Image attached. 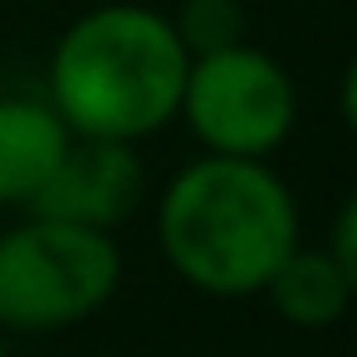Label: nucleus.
Masks as SVG:
<instances>
[{"instance_id": "obj_5", "label": "nucleus", "mask_w": 357, "mask_h": 357, "mask_svg": "<svg viewBox=\"0 0 357 357\" xmlns=\"http://www.w3.org/2000/svg\"><path fill=\"white\" fill-rule=\"evenodd\" d=\"M142 186H147V172H142V157L132 142L74 137L69 152L59 157L54 176L45 181V191L30 201V215L113 230L137 211Z\"/></svg>"}, {"instance_id": "obj_9", "label": "nucleus", "mask_w": 357, "mask_h": 357, "mask_svg": "<svg viewBox=\"0 0 357 357\" xmlns=\"http://www.w3.org/2000/svg\"><path fill=\"white\" fill-rule=\"evenodd\" d=\"M328 255L333 264L342 269L347 289L357 294V186L342 196V206L333 211V225H328Z\"/></svg>"}, {"instance_id": "obj_7", "label": "nucleus", "mask_w": 357, "mask_h": 357, "mask_svg": "<svg viewBox=\"0 0 357 357\" xmlns=\"http://www.w3.org/2000/svg\"><path fill=\"white\" fill-rule=\"evenodd\" d=\"M264 298L274 303V313L289 323V328H303V333H318V328H333L347 303L357 298L342 279V269L333 264L328 250H308L298 245L279 269L274 279L264 284Z\"/></svg>"}, {"instance_id": "obj_10", "label": "nucleus", "mask_w": 357, "mask_h": 357, "mask_svg": "<svg viewBox=\"0 0 357 357\" xmlns=\"http://www.w3.org/2000/svg\"><path fill=\"white\" fill-rule=\"evenodd\" d=\"M337 113H342L347 132L357 137V54L347 59V69H342V79H337Z\"/></svg>"}, {"instance_id": "obj_11", "label": "nucleus", "mask_w": 357, "mask_h": 357, "mask_svg": "<svg viewBox=\"0 0 357 357\" xmlns=\"http://www.w3.org/2000/svg\"><path fill=\"white\" fill-rule=\"evenodd\" d=\"M0 357H10V347H6V333H0Z\"/></svg>"}, {"instance_id": "obj_3", "label": "nucleus", "mask_w": 357, "mask_h": 357, "mask_svg": "<svg viewBox=\"0 0 357 357\" xmlns=\"http://www.w3.org/2000/svg\"><path fill=\"white\" fill-rule=\"evenodd\" d=\"M123 284L113 230L30 215L0 230V333H64Z\"/></svg>"}, {"instance_id": "obj_1", "label": "nucleus", "mask_w": 357, "mask_h": 357, "mask_svg": "<svg viewBox=\"0 0 357 357\" xmlns=\"http://www.w3.org/2000/svg\"><path fill=\"white\" fill-rule=\"evenodd\" d=\"M289 181L269 162L196 157L157 201V245L181 284L206 298L264 294L274 269L303 245Z\"/></svg>"}, {"instance_id": "obj_4", "label": "nucleus", "mask_w": 357, "mask_h": 357, "mask_svg": "<svg viewBox=\"0 0 357 357\" xmlns=\"http://www.w3.org/2000/svg\"><path fill=\"white\" fill-rule=\"evenodd\" d=\"M176 118L211 157L269 162L298 123V89L274 54L245 40L186 64Z\"/></svg>"}, {"instance_id": "obj_2", "label": "nucleus", "mask_w": 357, "mask_h": 357, "mask_svg": "<svg viewBox=\"0 0 357 357\" xmlns=\"http://www.w3.org/2000/svg\"><path fill=\"white\" fill-rule=\"evenodd\" d=\"M186 64L191 54L172 15L137 0H108L54 40L45 98L74 137L137 147L176 118Z\"/></svg>"}, {"instance_id": "obj_8", "label": "nucleus", "mask_w": 357, "mask_h": 357, "mask_svg": "<svg viewBox=\"0 0 357 357\" xmlns=\"http://www.w3.org/2000/svg\"><path fill=\"white\" fill-rule=\"evenodd\" d=\"M176 40L186 45V54H215L230 45H245L250 15H245V0H181L176 15H172Z\"/></svg>"}, {"instance_id": "obj_6", "label": "nucleus", "mask_w": 357, "mask_h": 357, "mask_svg": "<svg viewBox=\"0 0 357 357\" xmlns=\"http://www.w3.org/2000/svg\"><path fill=\"white\" fill-rule=\"evenodd\" d=\"M74 132L35 93H0V206H30L69 152Z\"/></svg>"}]
</instances>
